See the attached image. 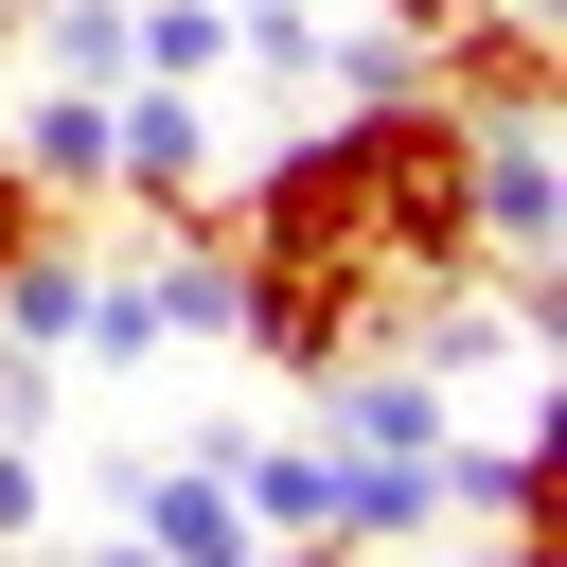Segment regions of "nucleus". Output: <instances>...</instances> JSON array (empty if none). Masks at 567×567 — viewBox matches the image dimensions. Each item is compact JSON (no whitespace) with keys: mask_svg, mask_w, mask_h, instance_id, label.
Listing matches in <instances>:
<instances>
[{"mask_svg":"<svg viewBox=\"0 0 567 567\" xmlns=\"http://www.w3.org/2000/svg\"><path fill=\"white\" fill-rule=\"evenodd\" d=\"M18 532H53V478H35V443L0 425V549H18Z\"/></svg>","mask_w":567,"mask_h":567,"instance_id":"obj_11","label":"nucleus"},{"mask_svg":"<svg viewBox=\"0 0 567 567\" xmlns=\"http://www.w3.org/2000/svg\"><path fill=\"white\" fill-rule=\"evenodd\" d=\"M301 89H337V106H408V89H425V18H354V35H319Z\"/></svg>","mask_w":567,"mask_h":567,"instance_id":"obj_7","label":"nucleus"},{"mask_svg":"<svg viewBox=\"0 0 567 567\" xmlns=\"http://www.w3.org/2000/svg\"><path fill=\"white\" fill-rule=\"evenodd\" d=\"M213 230H230V266H248L230 354H266L284 390H319L337 354H390V337H408V266H390V213H372L354 106H337V124H301L284 159L213 177Z\"/></svg>","mask_w":567,"mask_h":567,"instance_id":"obj_1","label":"nucleus"},{"mask_svg":"<svg viewBox=\"0 0 567 567\" xmlns=\"http://www.w3.org/2000/svg\"><path fill=\"white\" fill-rule=\"evenodd\" d=\"M124 532H142V549H177V567H248V549H266V532H248V496H230L195 443H177V461H124Z\"/></svg>","mask_w":567,"mask_h":567,"instance_id":"obj_5","label":"nucleus"},{"mask_svg":"<svg viewBox=\"0 0 567 567\" xmlns=\"http://www.w3.org/2000/svg\"><path fill=\"white\" fill-rule=\"evenodd\" d=\"M461 213H478V284L567 266V142L549 124H478L461 142Z\"/></svg>","mask_w":567,"mask_h":567,"instance_id":"obj_4","label":"nucleus"},{"mask_svg":"<svg viewBox=\"0 0 567 567\" xmlns=\"http://www.w3.org/2000/svg\"><path fill=\"white\" fill-rule=\"evenodd\" d=\"M425 89H443L461 124H567V18L461 0V18H425Z\"/></svg>","mask_w":567,"mask_h":567,"instance_id":"obj_2","label":"nucleus"},{"mask_svg":"<svg viewBox=\"0 0 567 567\" xmlns=\"http://www.w3.org/2000/svg\"><path fill=\"white\" fill-rule=\"evenodd\" d=\"M0 159L53 195V213H89L106 195V89H71V71H35L18 106H0Z\"/></svg>","mask_w":567,"mask_h":567,"instance_id":"obj_6","label":"nucleus"},{"mask_svg":"<svg viewBox=\"0 0 567 567\" xmlns=\"http://www.w3.org/2000/svg\"><path fill=\"white\" fill-rule=\"evenodd\" d=\"M35 213H53V195H35L18 159H0V266H18V230H35Z\"/></svg>","mask_w":567,"mask_h":567,"instance_id":"obj_12","label":"nucleus"},{"mask_svg":"<svg viewBox=\"0 0 567 567\" xmlns=\"http://www.w3.org/2000/svg\"><path fill=\"white\" fill-rule=\"evenodd\" d=\"M213 142H230L213 89H177V71H124V89H106V195H124L142 230H159V213H213Z\"/></svg>","mask_w":567,"mask_h":567,"instance_id":"obj_3","label":"nucleus"},{"mask_svg":"<svg viewBox=\"0 0 567 567\" xmlns=\"http://www.w3.org/2000/svg\"><path fill=\"white\" fill-rule=\"evenodd\" d=\"M372 18H461V0H372Z\"/></svg>","mask_w":567,"mask_h":567,"instance_id":"obj_13","label":"nucleus"},{"mask_svg":"<svg viewBox=\"0 0 567 567\" xmlns=\"http://www.w3.org/2000/svg\"><path fill=\"white\" fill-rule=\"evenodd\" d=\"M124 71L213 89V71H230V0H124Z\"/></svg>","mask_w":567,"mask_h":567,"instance_id":"obj_8","label":"nucleus"},{"mask_svg":"<svg viewBox=\"0 0 567 567\" xmlns=\"http://www.w3.org/2000/svg\"><path fill=\"white\" fill-rule=\"evenodd\" d=\"M18 35H35V71H71V89H124V0H0Z\"/></svg>","mask_w":567,"mask_h":567,"instance_id":"obj_9","label":"nucleus"},{"mask_svg":"<svg viewBox=\"0 0 567 567\" xmlns=\"http://www.w3.org/2000/svg\"><path fill=\"white\" fill-rule=\"evenodd\" d=\"M230 71L301 89V71H319V0H230Z\"/></svg>","mask_w":567,"mask_h":567,"instance_id":"obj_10","label":"nucleus"}]
</instances>
